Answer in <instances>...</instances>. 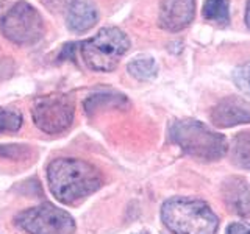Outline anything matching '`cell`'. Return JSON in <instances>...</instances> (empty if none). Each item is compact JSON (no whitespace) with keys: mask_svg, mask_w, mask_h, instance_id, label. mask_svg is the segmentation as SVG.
Here are the masks:
<instances>
[{"mask_svg":"<svg viewBox=\"0 0 250 234\" xmlns=\"http://www.w3.org/2000/svg\"><path fill=\"white\" fill-rule=\"evenodd\" d=\"M47 183L58 201L75 206L100 189L104 176L94 164L84 159L58 158L47 166Z\"/></svg>","mask_w":250,"mask_h":234,"instance_id":"cell-1","label":"cell"},{"mask_svg":"<svg viewBox=\"0 0 250 234\" xmlns=\"http://www.w3.org/2000/svg\"><path fill=\"white\" fill-rule=\"evenodd\" d=\"M169 137L185 155L199 161H219L229 153V140L222 133L195 119L172 122Z\"/></svg>","mask_w":250,"mask_h":234,"instance_id":"cell-2","label":"cell"},{"mask_svg":"<svg viewBox=\"0 0 250 234\" xmlns=\"http://www.w3.org/2000/svg\"><path fill=\"white\" fill-rule=\"evenodd\" d=\"M161 222L172 234H216L219 217L208 203L192 197H172L161 206Z\"/></svg>","mask_w":250,"mask_h":234,"instance_id":"cell-3","label":"cell"},{"mask_svg":"<svg viewBox=\"0 0 250 234\" xmlns=\"http://www.w3.org/2000/svg\"><path fill=\"white\" fill-rule=\"evenodd\" d=\"M130 50V38L117 27L100 28L80 44V53L94 72H113L121 58Z\"/></svg>","mask_w":250,"mask_h":234,"instance_id":"cell-4","label":"cell"},{"mask_svg":"<svg viewBox=\"0 0 250 234\" xmlns=\"http://www.w3.org/2000/svg\"><path fill=\"white\" fill-rule=\"evenodd\" d=\"M0 31L16 45H35L45 35V23L33 5L19 0L0 19Z\"/></svg>","mask_w":250,"mask_h":234,"instance_id":"cell-5","label":"cell"},{"mask_svg":"<svg viewBox=\"0 0 250 234\" xmlns=\"http://www.w3.org/2000/svg\"><path fill=\"white\" fill-rule=\"evenodd\" d=\"M14 223L27 234H74L77 230L74 217L52 203L22 211L14 217Z\"/></svg>","mask_w":250,"mask_h":234,"instance_id":"cell-6","label":"cell"},{"mask_svg":"<svg viewBox=\"0 0 250 234\" xmlns=\"http://www.w3.org/2000/svg\"><path fill=\"white\" fill-rule=\"evenodd\" d=\"M75 101L67 94H50L39 97L33 109L31 119L36 127L47 135H60L74 122Z\"/></svg>","mask_w":250,"mask_h":234,"instance_id":"cell-7","label":"cell"},{"mask_svg":"<svg viewBox=\"0 0 250 234\" xmlns=\"http://www.w3.org/2000/svg\"><path fill=\"white\" fill-rule=\"evenodd\" d=\"M195 18V0H161L158 13V25L178 33L188 28Z\"/></svg>","mask_w":250,"mask_h":234,"instance_id":"cell-8","label":"cell"},{"mask_svg":"<svg viewBox=\"0 0 250 234\" xmlns=\"http://www.w3.org/2000/svg\"><path fill=\"white\" fill-rule=\"evenodd\" d=\"M209 119L217 128H233L236 125L250 123V105L244 98L229 96L213 106Z\"/></svg>","mask_w":250,"mask_h":234,"instance_id":"cell-9","label":"cell"},{"mask_svg":"<svg viewBox=\"0 0 250 234\" xmlns=\"http://www.w3.org/2000/svg\"><path fill=\"white\" fill-rule=\"evenodd\" d=\"M222 195L231 213L250 217V187L241 176H230L222 183Z\"/></svg>","mask_w":250,"mask_h":234,"instance_id":"cell-10","label":"cell"},{"mask_svg":"<svg viewBox=\"0 0 250 234\" xmlns=\"http://www.w3.org/2000/svg\"><path fill=\"white\" fill-rule=\"evenodd\" d=\"M99 20V10L92 0H74L66 11L67 28L74 33H86Z\"/></svg>","mask_w":250,"mask_h":234,"instance_id":"cell-11","label":"cell"},{"mask_svg":"<svg viewBox=\"0 0 250 234\" xmlns=\"http://www.w3.org/2000/svg\"><path fill=\"white\" fill-rule=\"evenodd\" d=\"M229 153L234 167L250 170V131H241L233 137Z\"/></svg>","mask_w":250,"mask_h":234,"instance_id":"cell-12","label":"cell"},{"mask_svg":"<svg viewBox=\"0 0 250 234\" xmlns=\"http://www.w3.org/2000/svg\"><path fill=\"white\" fill-rule=\"evenodd\" d=\"M203 19L219 27L230 23V0H205L202 6Z\"/></svg>","mask_w":250,"mask_h":234,"instance_id":"cell-13","label":"cell"},{"mask_svg":"<svg viewBox=\"0 0 250 234\" xmlns=\"http://www.w3.org/2000/svg\"><path fill=\"white\" fill-rule=\"evenodd\" d=\"M128 98L124 94L116 92H100L96 96H91L84 101V111L91 114L96 113L100 108H125L128 106Z\"/></svg>","mask_w":250,"mask_h":234,"instance_id":"cell-14","label":"cell"},{"mask_svg":"<svg viewBox=\"0 0 250 234\" xmlns=\"http://www.w3.org/2000/svg\"><path fill=\"white\" fill-rule=\"evenodd\" d=\"M127 70L138 81H150L158 75V64L152 57H136L128 62Z\"/></svg>","mask_w":250,"mask_h":234,"instance_id":"cell-15","label":"cell"},{"mask_svg":"<svg viewBox=\"0 0 250 234\" xmlns=\"http://www.w3.org/2000/svg\"><path fill=\"white\" fill-rule=\"evenodd\" d=\"M22 127V116L16 111H0V133H14Z\"/></svg>","mask_w":250,"mask_h":234,"instance_id":"cell-16","label":"cell"},{"mask_svg":"<svg viewBox=\"0 0 250 234\" xmlns=\"http://www.w3.org/2000/svg\"><path fill=\"white\" fill-rule=\"evenodd\" d=\"M30 155V148L27 145H0V158L8 159H22Z\"/></svg>","mask_w":250,"mask_h":234,"instance_id":"cell-17","label":"cell"},{"mask_svg":"<svg viewBox=\"0 0 250 234\" xmlns=\"http://www.w3.org/2000/svg\"><path fill=\"white\" fill-rule=\"evenodd\" d=\"M38 2L52 13H62L67 11V8L74 0H38Z\"/></svg>","mask_w":250,"mask_h":234,"instance_id":"cell-18","label":"cell"},{"mask_svg":"<svg viewBox=\"0 0 250 234\" xmlns=\"http://www.w3.org/2000/svg\"><path fill=\"white\" fill-rule=\"evenodd\" d=\"M227 234H250V223L233 222L227 228Z\"/></svg>","mask_w":250,"mask_h":234,"instance_id":"cell-19","label":"cell"},{"mask_svg":"<svg viewBox=\"0 0 250 234\" xmlns=\"http://www.w3.org/2000/svg\"><path fill=\"white\" fill-rule=\"evenodd\" d=\"M244 20H246V25L250 30V0H247L246 3V16H244Z\"/></svg>","mask_w":250,"mask_h":234,"instance_id":"cell-20","label":"cell"},{"mask_svg":"<svg viewBox=\"0 0 250 234\" xmlns=\"http://www.w3.org/2000/svg\"><path fill=\"white\" fill-rule=\"evenodd\" d=\"M242 78H244V81L249 84V88H250V66H247L244 69V72H242Z\"/></svg>","mask_w":250,"mask_h":234,"instance_id":"cell-21","label":"cell"},{"mask_svg":"<svg viewBox=\"0 0 250 234\" xmlns=\"http://www.w3.org/2000/svg\"><path fill=\"white\" fill-rule=\"evenodd\" d=\"M143 234H147V233H143Z\"/></svg>","mask_w":250,"mask_h":234,"instance_id":"cell-22","label":"cell"}]
</instances>
